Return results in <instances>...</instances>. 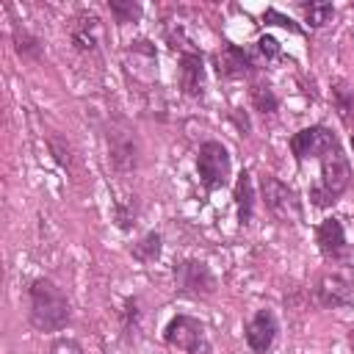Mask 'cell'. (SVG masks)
I'll return each mask as SVG.
<instances>
[{
	"label": "cell",
	"instance_id": "cell-1",
	"mask_svg": "<svg viewBox=\"0 0 354 354\" xmlns=\"http://www.w3.org/2000/svg\"><path fill=\"white\" fill-rule=\"evenodd\" d=\"M69 321V301L53 279H33L30 285V324L41 332H55Z\"/></svg>",
	"mask_w": 354,
	"mask_h": 354
},
{
	"label": "cell",
	"instance_id": "cell-2",
	"mask_svg": "<svg viewBox=\"0 0 354 354\" xmlns=\"http://www.w3.org/2000/svg\"><path fill=\"white\" fill-rule=\"evenodd\" d=\"M318 160H321V177L310 188V199H313V205L326 207V205H332L348 188V183H351V166H348V158L340 149V144L332 147Z\"/></svg>",
	"mask_w": 354,
	"mask_h": 354
},
{
	"label": "cell",
	"instance_id": "cell-3",
	"mask_svg": "<svg viewBox=\"0 0 354 354\" xmlns=\"http://www.w3.org/2000/svg\"><path fill=\"white\" fill-rule=\"evenodd\" d=\"M163 340L171 348H180L185 354H210V343L205 335V324L191 318V315H174L166 329H163Z\"/></svg>",
	"mask_w": 354,
	"mask_h": 354
},
{
	"label": "cell",
	"instance_id": "cell-4",
	"mask_svg": "<svg viewBox=\"0 0 354 354\" xmlns=\"http://www.w3.org/2000/svg\"><path fill=\"white\" fill-rule=\"evenodd\" d=\"M196 171H199L207 191H216V188L227 185V180H230V152H227V147L218 144V141H205L199 147V155H196Z\"/></svg>",
	"mask_w": 354,
	"mask_h": 354
},
{
	"label": "cell",
	"instance_id": "cell-5",
	"mask_svg": "<svg viewBox=\"0 0 354 354\" xmlns=\"http://www.w3.org/2000/svg\"><path fill=\"white\" fill-rule=\"evenodd\" d=\"M260 191H263V202H266V210L277 218V221H299L301 218V205L293 194V188H288L282 180L266 174L260 180Z\"/></svg>",
	"mask_w": 354,
	"mask_h": 354
},
{
	"label": "cell",
	"instance_id": "cell-6",
	"mask_svg": "<svg viewBox=\"0 0 354 354\" xmlns=\"http://www.w3.org/2000/svg\"><path fill=\"white\" fill-rule=\"evenodd\" d=\"M174 282L177 290L191 299H205L216 290V277L202 260H180L174 266Z\"/></svg>",
	"mask_w": 354,
	"mask_h": 354
},
{
	"label": "cell",
	"instance_id": "cell-7",
	"mask_svg": "<svg viewBox=\"0 0 354 354\" xmlns=\"http://www.w3.org/2000/svg\"><path fill=\"white\" fill-rule=\"evenodd\" d=\"M332 147H337V138L332 130H326L324 124H313V127H304L299 130L293 138H290V149L296 155V160H307V158H321L326 155Z\"/></svg>",
	"mask_w": 354,
	"mask_h": 354
},
{
	"label": "cell",
	"instance_id": "cell-8",
	"mask_svg": "<svg viewBox=\"0 0 354 354\" xmlns=\"http://www.w3.org/2000/svg\"><path fill=\"white\" fill-rule=\"evenodd\" d=\"M277 332H279L277 315L271 310H257L246 324V343L254 354H266L277 340Z\"/></svg>",
	"mask_w": 354,
	"mask_h": 354
},
{
	"label": "cell",
	"instance_id": "cell-9",
	"mask_svg": "<svg viewBox=\"0 0 354 354\" xmlns=\"http://www.w3.org/2000/svg\"><path fill=\"white\" fill-rule=\"evenodd\" d=\"M69 36H72V44L80 53H97L100 41H102V22H100V17L91 14V11L75 14V19L69 25Z\"/></svg>",
	"mask_w": 354,
	"mask_h": 354
},
{
	"label": "cell",
	"instance_id": "cell-10",
	"mask_svg": "<svg viewBox=\"0 0 354 354\" xmlns=\"http://www.w3.org/2000/svg\"><path fill=\"white\" fill-rule=\"evenodd\" d=\"M108 152H111V163L116 171H133L138 166V144L130 130H111Z\"/></svg>",
	"mask_w": 354,
	"mask_h": 354
},
{
	"label": "cell",
	"instance_id": "cell-11",
	"mask_svg": "<svg viewBox=\"0 0 354 354\" xmlns=\"http://www.w3.org/2000/svg\"><path fill=\"white\" fill-rule=\"evenodd\" d=\"M315 299L324 307H346L351 301V282L340 274H326L315 285Z\"/></svg>",
	"mask_w": 354,
	"mask_h": 354
},
{
	"label": "cell",
	"instance_id": "cell-12",
	"mask_svg": "<svg viewBox=\"0 0 354 354\" xmlns=\"http://www.w3.org/2000/svg\"><path fill=\"white\" fill-rule=\"evenodd\" d=\"M180 88L188 97H199L205 91V64L199 53H185L180 58Z\"/></svg>",
	"mask_w": 354,
	"mask_h": 354
},
{
	"label": "cell",
	"instance_id": "cell-13",
	"mask_svg": "<svg viewBox=\"0 0 354 354\" xmlns=\"http://www.w3.org/2000/svg\"><path fill=\"white\" fill-rule=\"evenodd\" d=\"M315 238H318V246H321L324 257H332V260L343 257V252H346V232H343V224L337 218H324L318 232H315Z\"/></svg>",
	"mask_w": 354,
	"mask_h": 354
},
{
	"label": "cell",
	"instance_id": "cell-14",
	"mask_svg": "<svg viewBox=\"0 0 354 354\" xmlns=\"http://www.w3.org/2000/svg\"><path fill=\"white\" fill-rule=\"evenodd\" d=\"M235 205H238V221L249 224L252 213H254V185H252V174L241 171L238 183H235Z\"/></svg>",
	"mask_w": 354,
	"mask_h": 354
},
{
	"label": "cell",
	"instance_id": "cell-15",
	"mask_svg": "<svg viewBox=\"0 0 354 354\" xmlns=\"http://www.w3.org/2000/svg\"><path fill=\"white\" fill-rule=\"evenodd\" d=\"M216 61H218V72H224V75H243L252 66L249 55L241 47H235V44H227L224 53L216 55Z\"/></svg>",
	"mask_w": 354,
	"mask_h": 354
},
{
	"label": "cell",
	"instance_id": "cell-16",
	"mask_svg": "<svg viewBox=\"0 0 354 354\" xmlns=\"http://www.w3.org/2000/svg\"><path fill=\"white\" fill-rule=\"evenodd\" d=\"M332 100H335L340 116L348 119L351 111H354V88L346 80H332Z\"/></svg>",
	"mask_w": 354,
	"mask_h": 354
},
{
	"label": "cell",
	"instance_id": "cell-17",
	"mask_svg": "<svg viewBox=\"0 0 354 354\" xmlns=\"http://www.w3.org/2000/svg\"><path fill=\"white\" fill-rule=\"evenodd\" d=\"M158 254H160V235H158V232L144 235V238L133 246V257L141 260V263H152V260H158Z\"/></svg>",
	"mask_w": 354,
	"mask_h": 354
},
{
	"label": "cell",
	"instance_id": "cell-18",
	"mask_svg": "<svg viewBox=\"0 0 354 354\" xmlns=\"http://www.w3.org/2000/svg\"><path fill=\"white\" fill-rule=\"evenodd\" d=\"M332 17H335V6L332 3H304V19H307V25L321 28Z\"/></svg>",
	"mask_w": 354,
	"mask_h": 354
},
{
	"label": "cell",
	"instance_id": "cell-19",
	"mask_svg": "<svg viewBox=\"0 0 354 354\" xmlns=\"http://www.w3.org/2000/svg\"><path fill=\"white\" fill-rule=\"evenodd\" d=\"M252 102H254V108H257L260 113H274L277 105H279V100H277V94L271 91V86H254V88H252Z\"/></svg>",
	"mask_w": 354,
	"mask_h": 354
},
{
	"label": "cell",
	"instance_id": "cell-20",
	"mask_svg": "<svg viewBox=\"0 0 354 354\" xmlns=\"http://www.w3.org/2000/svg\"><path fill=\"white\" fill-rule=\"evenodd\" d=\"M108 8H111V14L116 17V22H133V19H138V14H141V6H138V3L111 0V3H108Z\"/></svg>",
	"mask_w": 354,
	"mask_h": 354
},
{
	"label": "cell",
	"instance_id": "cell-21",
	"mask_svg": "<svg viewBox=\"0 0 354 354\" xmlns=\"http://www.w3.org/2000/svg\"><path fill=\"white\" fill-rule=\"evenodd\" d=\"M14 44H17V53H22V55H36L39 53V41L33 39V36H28L25 30H14Z\"/></svg>",
	"mask_w": 354,
	"mask_h": 354
},
{
	"label": "cell",
	"instance_id": "cell-22",
	"mask_svg": "<svg viewBox=\"0 0 354 354\" xmlns=\"http://www.w3.org/2000/svg\"><path fill=\"white\" fill-rule=\"evenodd\" d=\"M50 354H83V348H80L77 340H72V337H61V340H55V343L50 346Z\"/></svg>",
	"mask_w": 354,
	"mask_h": 354
},
{
	"label": "cell",
	"instance_id": "cell-23",
	"mask_svg": "<svg viewBox=\"0 0 354 354\" xmlns=\"http://www.w3.org/2000/svg\"><path fill=\"white\" fill-rule=\"evenodd\" d=\"M257 50L266 55V58H277L279 55V41L274 36H260L257 39Z\"/></svg>",
	"mask_w": 354,
	"mask_h": 354
},
{
	"label": "cell",
	"instance_id": "cell-24",
	"mask_svg": "<svg viewBox=\"0 0 354 354\" xmlns=\"http://www.w3.org/2000/svg\"><path fill=\"white\" fill-rule=\"evenodd\" d=\"M50 149L55 152V160L61 163V166H69V147H61V138H50Z\"/></svg>",
	"mask_w": 354,
	"mask_h": 354
},
{
	"label": "cell",
	"instance_id": "cell-25",
	"mask_svg": "<svg viewBox=\"0 0 354 354\" xmlns=\"http://www.w3.org/2000/svg\"><path fill=\"white\" fill-rule=\"evenodd\" d=\"M263 19H277V25H282V28H290V30H299V28H296V25H293V22H290L288 17H282V14H277L274 8H268V11L263 14Z\"/></svg>",
	"mask_w": 354,
	"mask_h": 354
},
{
	"label": "cell",
	"instance_id": "cell-26",
	"mask_svg": "<svg viewBox=\"0 0 354 354\" xmlns=\"http://www.w3.org/2000/svg\"><path fill=\"white\" fill-rule=\"evenodd\" d=\"M351 346H354V329H351Z\"/></svg>",
	"mask_w": 354,
	"mask_h": 354
},
{
	"label": "cell",
	"instance_id": "cell-27",
	"mask_svg": "<svg viewBox=\"0 0 354 354\" xmlns=\"http://www.w3.org/2000/svg\"><path fill=\"white\" fill-rule=\"evenodd\" d=\"M351 147H354V136H351Z\"/></svg>",
	"mask_w": 354,
	"mask_h": 354
}]
</instances>
